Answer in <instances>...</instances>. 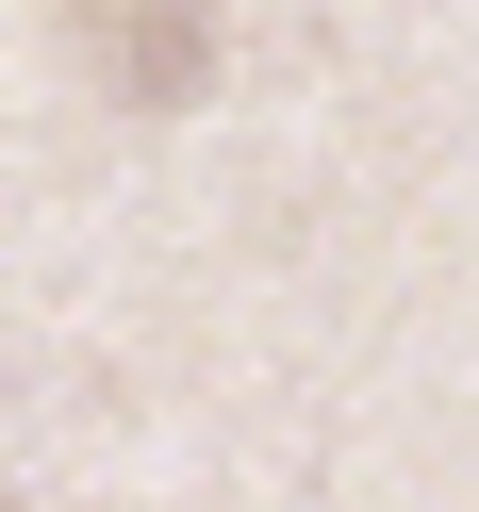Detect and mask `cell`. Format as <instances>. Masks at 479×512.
<instances>
[{"label": "cell", "mask_w": 479, "mask_h": 512, "mask_svg": "<svg viewBox=\"0 0 479 512\" xmlns=\"http://www.w3.org/2000/svg\"><path fill=\"white\" fill-rule=\"evenodd\" d=\"M67 50L100 67V100L182 116V100L215 83V0H83V17H67Z\"/></svg>", "instance_id": "obj_1"}]
</instances>
